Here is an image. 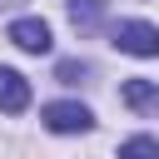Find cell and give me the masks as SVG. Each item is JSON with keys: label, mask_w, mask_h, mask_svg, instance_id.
Here are the masks:
<instances>
[{"label": "cell", "mask_w": 159, "mask_h": 159, "mask_svg": "<svg viewBox=\"0 0 159 159\" xmlns=\"http://www.w3.org/2000/svg\"><path fill=\"white\" fill-rule=\"evenodd\" d=\"M109 40L124 55H139V60L159 55V25H149V20H119V25H109Z\"/></svg>", "instance_id": "obj_1"}, {"label": "cell", "mask_w": 159, "mask_h": 159, "mask_svg": "<svg viewBox=\"0 0 159 159\" xmlns=\"http://www.w3.org/2000/svg\"><path fill=\"white\" fill-rule=\"evenodd\" d=\"M40 119H45V129H55V134H84V129H94V114H89L84 104H75V99L45 104Z\"/></svg>", "instance_id": "obj_2"}, {"label": "cell", "mask_w": 159, "mask_h": 159, "mask_svg": "<svg viewBox=\"0 0 159 159\" xmlns=\"http://www.w3.org/2000/svg\"><path fill=\"white\" fill-rule=\"evenodd\" d=\"M10 40H15L25 55H50V45H55L45 20H15V25H10Z\"/></svg>", "instance_id": "obj_3"}, {"label": "cell", "mask_w": 159, "mask_h": 159, "mask_svg": "<svg viewBox=\"0 0 159 159\" xmlns=\"http://www.w3.org/2000/svg\"><path fill=\"white\" fill-rule=\"evenodd\" d=\"M25 104H30V80H25L20 70L0 65V109H5V114H20Z\"/></svg>", "instance_id": "obj_4"}, {"label": "cell", "mask_w": 159, "mask_h": 159, "mask_svg": "<svg viewBox=\"0 0 159 159\" xmlns=\"http://www.w3.org/2000/svg\"><path fill=\"white\" fill-rule=\"evenodd\" d=\"M119 99H124L134 114H159V84H154V80H124Z\"/></svg>", "instance_id": "obj_5"}, {"label": "cell", "mask_w": 159, "mask_h": 159, "mask_svg": "<svg viewBox=\"0 0 159 159\" xmlns=\"http://www.w3.org/2000/svg\"><path fill=\"white\" fill-rule=\"evenodd\" d=\"M99 20H104V0H70V25L80 35H94Z\"/></svg>", "instance_id": "obj_6"}, {"label": "cell", "mask_w": 159, "mask_h": 159, "mask_svg": "<svg viewBox=\"0 0 159 159\" xmlns=\"http://www.w3.org/2000/svg\"><path fill=\"white\" fill-rule=\"evenodd\" d=\"M119 159H159V139L134 134V139H124V144H119Z\"/></svg>", "instance_id": "obj_7"}, {"label": "cell", "mask_w": 159, "mask_h": 159, "mask_svg": "<svg viewBox=\"0 0 159 159\" xmlns=\"http://www.w3.org/2000/svg\"><path fill=\"white\" fill-rule=\"evenodd\" d=\"M84 75H89V65H80V60H60V70H55L60 84H80Z\"/></svg>", "instance_id": "obj_8"}, {"label": "cell", "mask_w": 159, "mask_h": 159, "mask_svg": "<svg viewBox=\"0 0 159 159\" xmlns=\"http://www.w3.org/2000/svg\"><path fill=\"white\" fill-rule=\"evenodd\" d=\"M0 5H20V0H0Z\"/></svg>", "instance_id": "obj_9"}]
</instances>
